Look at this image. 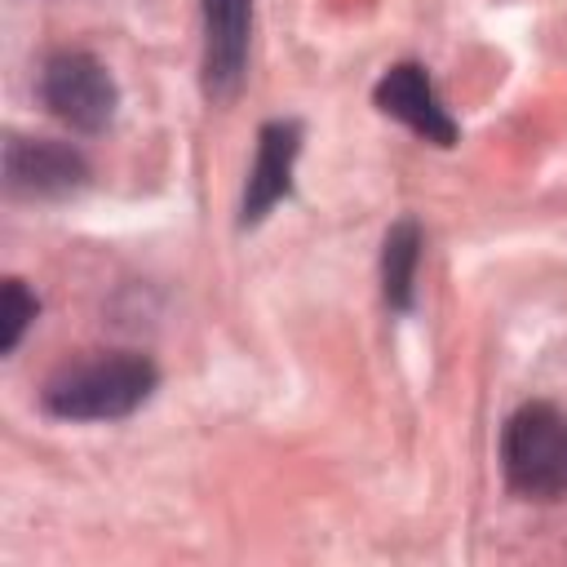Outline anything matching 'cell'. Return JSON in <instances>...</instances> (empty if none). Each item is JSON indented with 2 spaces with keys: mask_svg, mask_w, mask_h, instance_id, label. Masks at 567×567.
Returning <instances> with one entry per match:
<instances>
[{
  "mask_svg": "<svg viewBox=\"0 0 567 567\" xmlns=\"http://www.w3.org/2000/svg\"><path fill=\"white\" fill-rule=\"evenodd\" d=\"M40 102L75 133H102L115 120V75L84 49H58L40 66Z\"/></svg>",
  "mask_w": 567,
  "mask_h": 567,
  "instance_id": "cell-3",
  "label": "cell"
},
{
  "mask_svg": "<svg viewBox=\"0 0 567 567\" xmlns=\"http://www.w3.org/2000/svg\"><path fill=\"white\" fill-rule=\"evenodd\" d=\"M35 315H40V297L22 279H4V288H0V354H13L22 346Z\"/></svg>",
  "mask_w": 567,
  "mask_h": 567,
  "instance_id": "cell-9",
  "label": "cell"
},
{
  "mask_svg": "<svg viewBox=\"0 0 567 567\" xmlns=\"http://www.w3.org/2000/svg\"><path fill=\"white\" fill-rule=\"evenodd\" d=\"M89 182V159L49 137H9L4 142V186L27 199H66Z\"/></svg>",
  "mask_w": 567,
  "mask_h": 567,
  "instance_id": "cell-5",
  "label": "cell"
},
{
  "mask_svg": "<svg viewBox=\"0 0 567 567\" xmlns=\"http://www.w3.org/2000/svg\"><path fill=\"white\" fill-rule=\"evenodd\" d=\"M159 385V372L137 350H106L75 363H62L44 390L40 403L58 421H120L133 416Z\"/></svg>",
  "mask_w": 567,
  "mask_h": 567,
  "instance_id": "cell-1",
  "label": "cell"
},
{
  "mask_svg": "<svg viewBox=\"0 0 567 567\" xmlns=\"http://www.w3.org/2000/svg\"><path fill=\"white\" fill-rule=\"evenodd\" d=\"M372 102H377L390 120L408 124L416 137H425V142H434V146H452V142H456V120L447 115V106H443V97L434 93V80H430V71H425L421 62H394V66L377 80Z\"/></svg>",
  "mask_w": 567,
  "mask_h": 567,
  "instance_id": "cell-6",
  "label": "cell"
},
{
  "mask_svg": "<svg viewBox=\"0 0 567 567\" xmlns=\"http://www.w3.org/2000/svg\"><path fill=\"white\" fill-rule=\"evenodd\" d=\"M199 27H204V53H199L204 93L213 102H230L248 75L252 0H199Z\"/></svg>",
  "mask_w": 567,
  "mask_h": 567,
  "instance_id": "cell-4",
  "label": "cell"
},
{
  "mask_svg": "<svg viewBox=\"0 0 567 567\" xmlns=\"http://www.w3.org/2000/svg\"><path fill=\"white\" fill-rule=\"evenodd\" d=\"M501 470L514 496H567V412L554 403H523L501 430Z\"/></svg>",
  "mask_w": 567,
  "mask_h": 567,
  "instance_id": "cell-2",
  "label": "cell"
},
{
  "mask_svg": "<svg viewBox=\"0 0 567 567\" xmlns=\"http://www.w3.org/2000/svg\"><path fill=\"white\" fill-rule=\"evenodd\" d=\"M416 266H421V226L412 217L394 221L381 244V297L390 310H412L416 297Z\"/></svg>",
  "mask_w": 567,
  "mask_h": 567,
  "instance_id": "cell-8",
  "label": "cell"
},
{
  "mask_svg": "<svg viewBox=\"0 0 567 567\" xmlns=\"http://www.w3.org/2000/svg\"><path fill=\"white\" fill-rule=\"evenodd\" d=\"M297 155H301V124L297 120L261 124L257 159L248 168V186H244V204H239V226H257L279 199H288Z\"/></svg>",
  "mask_w": 567,
  "mask_h": 567,
  "instance_id": "cell-7",
  "label": "cell"
}]
</instances>
